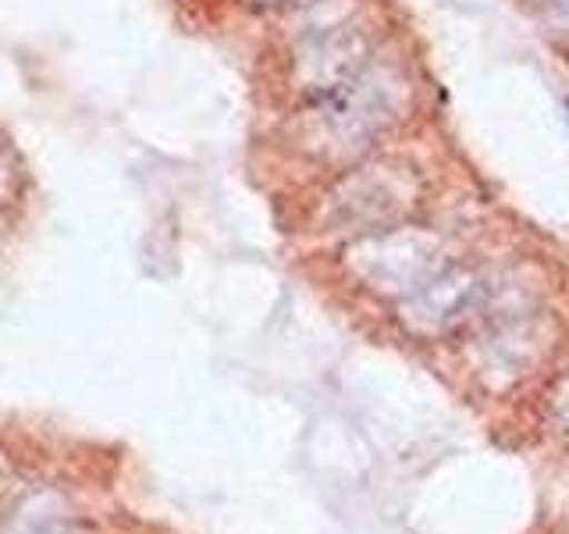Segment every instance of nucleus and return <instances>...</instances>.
Wrapping results in <instances>:
<instances>
[{
	"label": "nucleus",
	"mask_w": 569,
	"mask_h": 534,
	"mask_svg": "<svg viewBox=\"0 0 569 534\" xmlns=\"http://www.w3.org/2000/svg\"><path fill=\"white\" fill-rule=\"evenodd\" d=\"M406 82L391 68L367 65L360 76L331 93L317 97V132L320 147L338 154H360L370 147L373 136H381L388 125L402 118Z\"/></svg>",
	"instance_id": "obj_1"
},
{
	"label": "nucleus",
	"mask_w": 569,
	"mask_h": 534,
	"mask_svg": "<svg viewBox=\"0 0 569 534\" xmlns=\"http://www.w3.org/2000/svg\"><path fill=\"white\" fill-rule=\"evenodd\" d=\"M349 271L385 296H409L431 278L438 260V243L413 228H378L346 249Z\"/></svg>",
	"instance_id": "obj_2"
},
{
	"label": "nucleus",
	"mask_w": 569,
	"mask_h": 534,
	"mask_svg": "<svg viewBox=\"0 0 569 534\" xmlns=\"http://www.w3.org/2000/svg\"><path fill=\"white\" fill-rule=\"evenodd\" d=\"M488 299L485 278H477L467 267L441 264L417 293L402 299L406 320L417 332H449L459 320L473 317Z\"/></svg>",
	"instance_id": "obj_3"
},
{
	"label": "nucleus",
	"mask_w": 569,
	"mask_h": 534,
	"mask_svg": "<svg viewBox=\"0 0 569 534\" xmlns=\"http://www.w3.org/2000/svg\"><path fill=\"white\" fill-rule=\"evenodd\" d=\"M409 204V186L396 168H370L352 175L335 196V218L349 228H388Z\"/></svg>",
	"instance_id": "obj_4"
},
{
	"label": "nucleus",
	"mask_w": 569,
	"mask_h": 534,
	"mask_svg": "<svg viewBox=\"0 0 569 534\" xmlns=\"http://www.w3.org/2000/svg\"><path fill=\"white\" fill-rule=\"evenodd\" d=\"M367 68V40L349 26L328 32H313L299 50L302 82L313 97H325L331 89L346 86Z\"/></svg>",
	"instance_id": "obj_5"
},
{
	"label": "nucleus",
	"mask_w": 569,
	"mask_h": 534,
	"mask_svg": "<svg viewBox=\"0 0 569 534\" xmlns=\"http://www.w3.org/2000/svg\"><path fill=\"white\" fill-rule=\"evenodd\" d=\"M485 349H488V367L523 374L545 353V328L530 314H512L491 325Z\"/></svg>",
	"instance_id": "obj_6"
},
{
	"label": "nucleus",
	"mask_w": 569,
	"mask_h": 534,
	"mask_svg": "<svg viewBox=\"0 0 569 534\" xmlns=\"http://www.w3.org/2000/svg\"><path fill=\"white\" fill-rule=\"evenodd\" d=\"M26 189V175H22V165H18V157L11 154V147L4 139H0V207H11L18 196Z\"/></svg>",
	"instance_id": "obj_7"
},
{
	"label": "nucleus",
	"mask_w": 569,
	"mask_h": 534,
	"mask_svg": "<svg viewBox=\"0 0 569 534\" xmlns=\"http://www.w3.org/2000/svg\"><path fill=\"white\" fill-rule=\"evenodd\" d=\"M545 18L562 32H569V0H545Z\"/></svg>",
	"instance_id": "obj_8"
},
{
	"label": "nucleus",
	"mask_w": 569,
	"mask_h": 534,
	"mask_svg": "<svg viewBox=\"0 0 569 534\" xmlns=\"http://www.w3.org/2000/svg\"><path fill=\"white\" fill-rule=\"evenodd\" d=\"M566 111H569V103H566Z\"/></svg>",
	"instance_id": "obj_9"
}]
</instances>
